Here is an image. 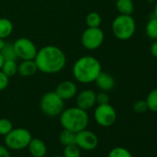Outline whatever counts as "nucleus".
<instances>
[{"label": "nucleus", "instance_id": "473e14b6", "mask_svg": "<svg viewBox=\"0 0 157 157\" xmlns=\"http://www.w3.org/2000/svg\"><path fill=\"white\" fill-rule=\"evenodd\" d=\"M153 17L157 18V0L155 2V5H154V10H153Z\"/></svg>", "mask_w": 157, "mask_h": 157}, {"label": "nucleus", "instance_id": "4468645a", "mask_svg": "<svg viewBox=\"0 0 157 157\" xmlns=\"http://www.w3.org/2000/svg\"><path fill=\"white\" fill-rule=\"evenodd\" d=\"M27 148L33 157H44L47 152L45 142L39 138H33Z\"/></svg>", "mask_w": 157, "mask_h": 157}, {"label": "nucleus", "instance_id": "f03ea898", "mask_svg": "<svg viewBox=\"0 0 157 157\" xmlns=\"http://www.w3.org/2000/svg\"><path fill=\"white\" fill-rule=\"evenodd\" d=\"M101 71L102 65L100 61L92 56L80 57L72 67V73L75 80L83 84L94 82Z\"/></svg>", "mask_w": 157, "mask_h": 157}, {"label": "nucleus", "instance_id": "39448f33", "mask_svg": "<svg viewBox=\"0 0 157 157\" xmlns=\"http://www.w3.org/2000/svg\"><path fill=\"white\" fill-rule=\"evenodd\" d=\"M33 139L31 132L23 128H13L10 133L5 136V145L13 151H20L26 149Z\"/></svg>", "mask_w": 157, "mask_h": 157}, {"label": "nucleus", "instance_id": "5701e85b", "mask_svg": "<svg viewBox=\"0 0 157 157\" xmlns=\"http://www.w3.org/2000/svg\"><path fill=\"white\" fill-rule=\"evenodd\" d=\"M86 25L90 28H97L100 27L102 23V18L97 12H90L85 19Z\"/></svg>", "mask_w": 157, "mask_h": 157}, {"label": "nucleus", "instance_id": "c85d7f7f", "mask_svg": "<svg viewBox=\"0 0 157 157\" xmlns=\"http://www.w3.org/2000/svg\"><path fill=\"white\" fill-rule=\"evenodd\" d=\"M10 83V78L0 69V92L4 91Z\"/></svg>", "mask_w": 157, "mask_h": 157}, {"label": "nucleus", "instance_id": "c756f323", "mask_svg": "<svg viewBox=\"0 0 157 157\" xmlns=\"http://www.w3.org/2000/svg\"><path fill=\"white\" fill-rule=\"evenodd\" d=\"M0 157H11L10 149L6 145L0 144Z\"/></svg>", "mask_w": 157, "mask_h": 157}, {"label": "nucleus", "instance_id": "b1692460", "mask_svg": "<svg viewBox=\"0 0 157 157\" xmlns=\"http://www.w3.org/2000/svg\"><path fill=\"white\" fill-rule=\"evenodd\" d=\"M148 110L157 113V88L151 90L146 97Z\"/></svg>", "mask_w": 157, "mask_h": 157}, {"label": "nucleus", "instance_id": "9b49d317", "mask_svg": "<svg viewBox=\"0 0 157 157\" xmlns=\"http://www.w3.org/2000/svg\"><path fill=\"white\" fill-rule=\"evenodd\" d=\"M76 104L82 110L88 111L92 109L96 105V93L90 89L82 91L76 98Z\"/></svg>", "mask_w": 157, "mask_h": 157}, {"label": "nucleus", "instance_id": "9d476101", "mask_svg": "<svg viewBox=\"0 0 157 157\" xmlns=\"http://www.w3.org/2000/svg\"><path fill=\"white\" fill-rule=\"evenodd\" d=\"M75 143L82 151H93L97 147L99 140L94 132L85 128L76 133Z\"/></svg>", "mask_w": 157, "mask_h": 157}, {"label": "nucleus", "instance_id": "2eb2a0df", "mask_svg": "<svg viewBox=\"0 0 157 157\" xmlns=\"http://www.w3.org/2000/svg\"><path fill=\"white\" fill-rule=\"evenodd\" d=\"M38 68L36 63L33 60H22L18 66V73L22 77H31L37 72Z\"/></svg>", "mask_w": 157, "mask_h": 157}, {"label": "nucleus", "instance_id": "423d86ee", "mask_svg": "<svg viewBox=\"0 0 157 157\" xmlns=\"http://www.w3.org/2000/svg\"><path fill=\"white\" fill-rule=\"evenodd\" d=\"M42 112L48 117H57L64 110V100H62L55 92L45 93L40 101Z\"/></svg>", "mask_w": 157, "mask_h": 157}, {"label": "nucleus", "instance_id": "7ed1b4c3", "mask_svg": "<svg viewBox=\"0 0 157 157\" xmlns=\"http://www.w3.org/2000/svg\"><path fill=\"white\" fill-rule=\"evenodd\" d=\"M59 116L62 128L75 133L87 128L89 125V115L87 111L78 106L64 109Z\"/></svg>", "mask_w": 157, "mask_h": 157}, {"label": "nucleus", "instance_id": "f257e3e1", "mask_svg": "<svg viewBox=\"0 0 157 157\" xmlns=\"http://www.w3.org/2000/svg\"><path fill=\"white\" fill-rule=\"evenodd\" d=\"M34 61L39 71L46 74H54L65 67L67 57L59 47L45 45L37 51Z\"/></svg>", "mask_w": 157, "mask_h": 157}, {"label": "nucleus", "instance_id": "f704fd0d", "mask_svg": "<svg viewBox=\"0 0 157 157\" xmlns=\"http://www.w3.org/2000/svg\"><path fill=\"white\" fill-rule=\"evenodd\" d=\"M54 157H64L63 155H56V156H54Z\"/></svg>", "mask_w": 157, "mask_h": 157}, {"label": "nucleus", "instance_id": "aec40b11", "mask_svg": "<svg viewBox=\"0 0 157 157\" xmlns=\"http://www.w3.org/2000/svg\"><path fill=\"white\" fill-rule=\"evenodd\" d=\"M145 33L151 40H157V18H151L145 26Z\"/></svg>", "mask_w": 157, "mask_h": 157}, {"label": "nucleus", "instance_id": "6e6552de", "mask_svg": "<svg viewBox=\"0 0 157 157\" xmlns=\"http://www.w3.org/2000/svg\"><path fill=\"white\" fill-rule=\"evenodd\" d=\"M105 40V33L100 29L97 28H90L88 27L82 35V44L84 48L88 50H95L99 48Z\"/></svg>", "mask_w": 157, "mask_h": 157}, {"label": "nucleus", "instance_id": "2f4dec72", "mask_svg": "<svg viewBox=\"0 0 157 157\" xmlns=\"http://www.w3.org/2000/svg\"><path fill=\"white\" fill-rule=\"evenodd\" d=\"M5 44H6L5 39H1V38H0V51H1L4 48Z\"/></svg>", "mask_w": 157, "mask_h": 157}, {"label": "nucleus", "instance_id": "4be33fe9", "mask_svg": "<svg viewBox=\"0 0 157 157\" xmlns=\"http://www.w3.org/2000/svg\"><path fill=\"white\" fill-rule=\"evenodd\" d=\"M64 157H82V150L76 143L64 146Z\"/></svg>", "mask_w": 157, "mask_h": 157}, {"label": "nucleus", "instance_id": "7c9ffc66", "mask_svg": "<svg viewBox=\"0 0 157 157\" xmlns=\"http://www.w3.org/2000/svg\"><path fill=\"white\" fill-rule=\"evenodd\" d=\"M150 52H151V56L153 57L157 58V40H154V42L151 45Z\"/></svg>", "mask_w": 157, "mask_h": 157}, {"label": "nucleus", "instance_id": "72a5a7b5", "mask_svg": "<svg viewBox=\"0 0 157 157\" xmlns=\"http://www.w3.org/2000/svg\"><path fill=\"white\" fill-rule=\"evenodd\" d=\"M3 63H4V58H3V56H2L1 53H0V69H1V67H2Z\"/></svg>", "mask_w": 157, "mask_h": 157}, {"label": "nucleus", "instance_id": "bb28decb", "mask_svg": "<svg viewBox=\"0 0 157 157\" xmlns=\"http://www.w3.org/2000/svg\"><path fill=\"white\" fill-rule=\"evenodd\" d=\"M133 110L138 114H142L148 110V105L145 100H138L133 104Z\"/></svg>", "mask_w": 157, "mask_h": 157}, {"label": "nucleus", "instance_id": "20e7f679", "mask_svg": "<svg viewBox=\"0 0 157 157\" xmlns=\"http://www.w3.org/2000/svg\"><path fill=\"white\" fill-rule=\"evenodd\" d=\"M136 31V22L131 15L117 16L112 22V32L116 38L127 41L132 38Z\"/></svg>", "mask_w": 157, "mask_h": 157}, {"label": "nucleus", "instance_id": "a211bd4d", "mask_svg": "<svg viewBox=\"0 0 157 157\" xmlns=\"http://www.w3.org/2000/svg\"><path fill=\"white\" fill-rule=\"evenodd\" d=\"M58 140H59L60 144H62L63 146L74 144L75 140H76V133L73 131L63 128V130L59 134Z\"/></svg>", "mask_w": 157, "mask_h": 157}, {"label": "nucleus", "instance_id": "6ab92c4d", "mask_svg": "<svg viewBox=\"0 0 157 157\" xmlns=\"http://www.w3.org/2000/svg\"><path fill=\"white\" fill-rule=\"evenodd\" d=\"M18 64L16 60H4L1 70L9 77H13L18 72Z\"/></svg>", "mask_w": 157, "mask_h": 157}, {"label": "nucleus", "instance_id": "1a4fd4ad", "mask_svg": "<svg viewBox=\"0 0 157 157\" xmlns=\"http://www.w3.org/2000/svg\"><path fill=\"white\" fill-rule=\"evenodd\" d=\"M18 58L21 60H33L37 54V47L33 42L28 38H19L13 43Z\"/></svg>", "mask_w": 157, "mask_h": 157}, {"label": "nucleus", "instance_id": "393cba45", "mask_svg": "<svg viewBox=\"0 0 157 157\" xmlns=\"http://www.w3.org/2000/svg\"><path fill=\"white\" fill-rule=\"evenodd\" d=\"M107 157H133V156L128 149L117 146V147L113 148L109 151Z\"/></svg>", "mask_w": 157, "mask_h": 157}, {"label": "nucleus", "instance_id": "dca6fc26", "mask_svg": "<svg viewBox=\"0 0 157 157\" xmlns=\"http://www.w3.org/2000/svg\"><path fill=\"white\" fill-rule=\"evenodd\" d=\"M116 8L119 14L132 15L134 11V3L132 0H116Z\"/></svg>", "mask_w": 157, "mask_h": 157}, {"label": "nucleus", "instance_id": "f3484780", "mask_svg": "<svg viewBox=\"0 0 157 157\" xmlns=\"http://www.w3.org/2000/svg\"><path fill=\"white\" fill-rule=\"evenodd\" d=\"M13 32V24L11 21L6 18H0V38L7 39Z\"/></svg>", "mask_w": 157, "mask_h": 157}, {"label": "nucleus", "instance_id": "c9c22d12", "mask_svg": "<svg viewBox=\"0 0 157 157\" xmlns=\"http://www.w3.org/2000/svg\"><path fill=\"white\" fill-rule=\"evenodd\" d=\"M111 1H116V0H111Z\"/></svg>", "mask_w": 157, "mask_h": 157}, {"label": "nucleus", "instance_id": "ddd939ff", "mask_svg": "<svg viewBox=\"0 0 157 157\" xmlns=\"http://www.w3.org/2000/svg\"><path fill=\"white\" fill-rule=\"evenodd\" d=\"M94 82L96 83V86L100 91L106 92V93L113 90L116 85L114 77L110 73L104 72V71H101V73L96 78Z\"/></svg>", "mask_w": 157, "mask_h": 157}, {"label": "nucleus", "instance_id": "0eeeda50", "mask_svg": "<svg viewBox=\"0 0 157 157\" xmlns=\"http://www.w3.org/2000/svg\"><path fill=\"white\" fill-rule=\"evenodd\" d=\"M95 122L104 128L111 127L117 120L116 109L108 103L105 105H98L94 112Z\"/></svg>", "mask_w": 157, "mask_h": 157}, {"label": "nucleus", "instance_id": "412c9836", "mask_svg": "<svg viewBox=\"0 0 157 157\" xmlns=\"http://www.w3.org/2000/svg\"><path fill=\"white\" fill-rule=\"evenodd\" d=\"M0 53H1L4 60H16V59H18V56L16 55V51L14 49L13 44L6 43L4 48L0 51Z\"/></svg>", "mask_w": 157, "mask_h": 157}, {"label": "nucleus", "instance_id": "f8f14e48", "mask_svg": "<svg viewBox=\"0 0 157 157\" xmlns=\"http://www.w3.org/2000/svg\"><path fill=\"white\" fill-rule=\"evenodd\" d=\"M55 93L64 101L70 100L77 94V85L71 81H64L56 86Z\"/></svg>", "mask_w": 157, "mask_h": 157}, {"label": "nucleus", "instance_id": "a878e982", "mask_svg": "<svg viewBox=\"0 0 157 157\" xmlns=\"http://www.w3.org/2000/svg\"><path fill=\"white\" fill-rule=\"evenodd\" d=\"M13 129L12 122L8 118H0V135L6 136Z\"/></svg>", "mask_w": 157, "mask_h": 157}, {"label": "nucleus", "instance_id": "cd10ccee", "mask_svg": "<svg viewBox=\"0 0 157 157\" xmlns=\"http://www.w3.org/2000/svg\"><path fill=\"white\" fill-rule=\"evenodd\" d=\"M109 95L106 92L100 91L98 94H96V104L97 105H105L109 103Z\"/></svg>", "mask_w": 157, "mask_h": 157}]
</instances>
